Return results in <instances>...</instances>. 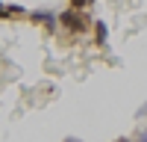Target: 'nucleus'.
Here are the masks:
<instances>
[{"label":"nucleus","instance_id":"nucleus-1","mask_svg":"<svg viewBox=\"0 0 147 142\" xmlns=\"http://www.w3.org/2000/svg\"><path fill=\"white\" fill-rule=\"evenodd\" d=\"M59 27H65L74 36H82V33H88V18H85L80 9H71L68 6L62 15H59Z\"/></svg>","mask_w":147,"mask_h":142},{"label":"nucleus","instance_id":"nucleus-2","mask_svg":"<svg viewBox=\"0 0 147 142\" xmlns=\"http://www.w3.org/2000/svg\"><path fill=\"white\" fill-rule=\"evenodd\" d=\"M30 21L38 24V27H44L47 33H53L59 27V15H53L50 9H35V12H30Z\"/></svg>","mask_w":147,"mask_h":142},{"label":"nucleus","instance_id":"nucleus-3","mask_svg":"<svg viewBox=\"0 0 147 142\" xmlns=\"http://www.w3.org/2000/svg\"><path fill=\"white\" fill-rule=\"evenodd\" d=\"M91 27H94V42L103 47V44L109 42V27H106V21H100V18H97V21L91 24Z\"/></svg>","mask_w":147,"mask_h":142},{"label":"nucleus","instance_id":"nucleus-4","mask_svg":"<svg viewBox=\"0 0 147 142\" xmlns=\"http://www.w3.org/2000/svg\"><path fill=\"white\" fill-rule=\"evenodd\" d=\"M12 15H24L21 6H3L0 3V18H12Z\"/></svg>","mask_w":147,"mask_h":142},{"label":"nucleus","instance_id":"nucleus-5","mask_svg":"<svg viewBox=\"0 0 147 142\" xmlns=\"http://www.w3.org/2000/svg\"><path fill=\"white\" fill-rule=\"evenodd\" d=\"M91 3H94V0H71V9H80L82 12V9H88Z\"/></svg>","mask_w":147,"mask_h":142},{"label":"nucleus","instance_id":"nucleus-6","mask_svg":"<svg viewBox=\"0 0 147 142\" xmlns=\"http://www.w3.org/2000/svg\"><path fill=\"white\" fill-rule=\"evenodd\" d=\"M136 142H147V127H144L141 133H138V139H136Z\"/></svg>","mask_w":147,"mask_h":142},{"label":"nucleus","instance_id":"nucleus-7","mask_svg":"<svg viewBox=\"0 0 147 142\" xmlns=\"http://www.w3.org/2000/svg\"><path fill=\"white\" fill-rule=\"evenodd\" d=\"M115 142H136V139H129V136H121V139H115Z\"/></svg>","mask_w":147,"mask_h":142},{"label":"nucleus","instance_id":"nucleus-8","mask_svg":"<svg viewBox=\"0 0 147 142\" xmlns=\"http://www.w3.org/2000/svg\"><path fill=\"white\" fill-rule=\"evenodd\" d=\"M65 142H82V139H74V136H68V139H65Z\"/></svg>","mask_w":147,"mask_h":142}]
</instances>
